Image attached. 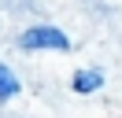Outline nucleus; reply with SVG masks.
Instances as JSON below:
<instances>
[{
  "label": "nucleus",
  "mask_w": 122,
  "mask_h": 118,
  "mask_svg": "<svg viewBox=\"0 0 122 118\" xmlns=\"http://www.w3.org/2000/svg\"><path fill=\"white\" fill-rule=\"evenodd\" d=\"M19 44L30 52H41V48H56V52H67L70 48V37L63 33V30L56 26H30L22 37H19Z\"/></svg>",
  "instance_id": "nucleus-1"
},
{
  "label": "nucleus",
  "mask_w": 122,
  "mask_h": 118,
  "mask_svg": "<svg viewBox=\"0 0 122 118\" xmlns=\"http://www.w3.org/2000/svg\"><path fill=\"white\" fill-rule=\"evenodd\" d=\"M100 85H104V70H81V74H74V81H70L74 92H96Z\"/></svg>",
  "instance_id": "nucleus-2"
},
{
  "label": "nucleus",
  "mask_w": 122,
  "mask_h": 118,
  "mask_svg": "<svg viewBox=\"0 0 122 118\" xmlns=\"http://www.w3.org/2000/svg\"><path fill=\"white\" fill-rule=\"evenodd\" d=\"M11 96H19V78L11 74V66L0 63V100H11Z\"/></svg>",
  "instance_id": "nucleus-3"
}]
</instances>
